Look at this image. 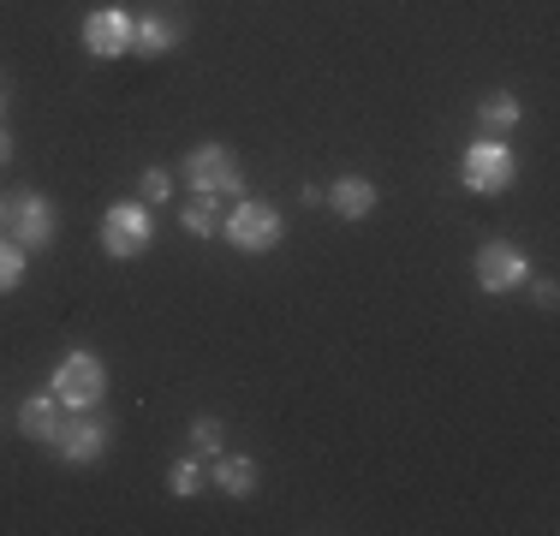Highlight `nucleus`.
Returning a JSON list of instances; mask_svg holds the SVG:
<instances>
[{
    "label": "nucleus",
    "instance_id": "6e6552de",
    "mask_svg": "<svg viewBox=\"0 0 560 536\" xmlns=\"http://www.w3.org/2000/svg\"><path fill=\"white\" fill-rule=\"evenodd\" d=\"M108 441H114V429L102 423V418H90V411H78L72 423L55 429V453H60L66 465H96L102 453H108Z\"/></svg>",
    "mask_w": 560,
    "mask_h": 536
},
{
    "label": "nucleus",
    "instance_id": "2eb2a0df",
    "mask_svg": "<svg viewBox=\"0 0 560 536\" xmlns=\"http://www.w3.org/2000/svg\"><path fill=\"white\" fill-rule=\"evenodd\" d=\"M179 226H185L191 238H209V233L221 226V203H215V197H191V203L179 209Z\"/></svg>",
    "mask_w": 560,
    "mask_h": 536
},
{
    "label": "nucleus",
    "instance_id": "4be33fe9",
    "mask_svg": "<svg viewBox=\"0 0 560 536\" xmlns=\"http://www.w3.org/2000/svg\"><path fill=\"white\" fill-rule=\"evenodd\" d=\"M7 161H12V131L0 126V167H7Z\"/></svg>",
    "mask_w": 560,
    "mask_h": 536
},
{
    "label": "nucleus",
    "instance_id": "39448f33",
    "mask_svg": "<svg viewBox=\"0 0 560 536\" xmlns=\"http://www.w3.org/2000/svg\"><path fill=\"white\" fill-rule=\"evenodd\" d=\"M155 245V221H150V203H114L108 214H102V250H108L114 263H131L143 257V250Z\"/></svg>",
    "mask_w": 560,
    "mask_h": 536
},
{
    "label": "nucleus",
    "instance_id": "0eeeda50",
    "mask_svg": "<svg viewBox=\"0 0 560 536\" xmlns=\"http://www.w3.org/2000/svg\"><path fill=\"white\" fill-rule=\"evenodd\" d=\"M530 280V263H525V250L518 245H506V238H489L483 250H477V287L483 292H518Z\"/></svg>",
    "mask_w": 560,
    "mask_h": 536
},
{
    "label": "nucleus",
    "instance_id": "dca6fc26",
    "mask_svg": "<svg viewBox=\"0 0 560 536\" xmlns=\"http://www.w3.org/2000/svg\"><path fill=\"white\" fill-rule=\"evenodd\" d=\"M203 482H209V477H203V465H197V459H173V465H167V494H179V501H191Z\"/></svg>",
    "mask_w": 560,
    "mask_h": 536
},
{
    "label": "nucleus",
    "instance_id": "f8f14e48",
    "mask_svg": "<svg viewBox=\"0 0 560 536\" xmlns=\"http://www.w3.org/2000/svg\"><path fill=\"white\" fill-rule=\"evenodd\" d=\"M209 482H215L226 501H245V494H257V459H245V453H221Z\"/></svg>",
    "mask_w": 560,
    "mask_h": 536
},
{
    "label": "nucleus",
    "instance_id": "9d476101",
    "mask_svg": "<svg viewBox=\"0 0 560 536\" xmlns=\"http://www.w3.org/2000/svg\"><path fill=\"white\" fill-rule=\"evenodd\" d=\"M185 24L173 19V12H143V19H131V54H143V60H162V54L179 48Z\"/></svg>",
    "mask_w": 560,
    "mask_h": 536
},
{
    "label": "nucleus",
    "instance_id": "f257e3e1",
    "mask_svg": "<svg viewBox=\"0 0 560 536\" xmlns=\"http://www.w3.org/2000/svg\"><path fill=\"white\" fill-rule=\"evenodd\" d=\"M221 233H226V245L245 250V257H269L280 238H287V221H280V209H275V203L238 197V203L221 214Z\"/></svg>",
    "mask_w": 560,
    "mask_h": 536
},
{
    "label": "nucleus",
    "instance_id": "412c9836",
    "mask_svg": "<svg viewBox=\"0 0 560 536\" xmlns=\"http://www.w3.org/2000/svg\"><path fill=\"white\" fill-rule=\"evenodd\" d=\"M328 203V185H304V209H323Z\"/></svg>",
    "mask_w": 560,
    "mask_h": 536
},
{
    "label": "nucleus",
    "instance_id": "f03ea898",
    "mask_svg": "<svg viewBox=\"0 0 560 536\" xmlns=\"http://www.w3.org/2000/svg\"><path fill=\"white\" fill-rule=\"evenodd\" d=\"M55 233H60V214H55V203H48V197H36V191L7 197V226H0V238H12L24 257H36V250H55Z\"/></svg>",
    "mask_w": 560,
    "mask_h": 536
},
{
    "label": "nucleus",
    "instance_id": "a211bd4d",
    "mask_svg": "<svg viewBox=\"0 0 560 536\" xmlns=\"http://www.w3.org/2000/svg\"><path fill=\"white\" fill-rule=\"evenodd\" d=\"M138 191H143V203H167V197H173V173L167 167H143Z\"/></svg>",
    "mask_w": 560,
    "mask_h": 536
},
{
    "label": "nucleus",
    "instance_id": "6ab92c4d",
    "mask_svg": "<svg viewBox=\"0 0 560 536\" xmlns=\"http://www.w3.org/2000/svg\"><path fill=\"white\" fill-rule=\"evenodd\" d=\"M191 447L197 453H221V418H197L191 423Z\"/></svg>",
    "mask_w": 560,
    "mask_h": 536
},
{
    "label": "nucleus",
    "instance_id": "7ed1b4c3",
    "mask_svg": "<svg viewBox=\"0 0 560 536\" xmlns=\"http://www.w3.org/2000/svg\"><path fill=\"white\" fill-rule=\"evenodd\" d=\"M48 382H55L48 394H55L60 406H72V411H96V406H102V394H108V364H102L96 352H66Z\"/></svg>",
    "mask_w": 560,
    "mask_h": 536
},
{
    "label": "nucleus",
    "instance_id": "aec40b11",
    "mask_svg": "<svg viewBox=\"0 0 560 536\" xmlns=\"http://www.w3.org/2000/svg\"><path fill=\"white\" fill-rule=\"evenodd\" d=\"M530 292H537V304H542V311H555V299H560V287H555V280H549V275H542V280H530Z\"/></svg>",
    "mask_w": 560,
    "mask_h": 536
},
{
    "label": "nucleus",
    "instance_id": "9b49d317",
    "mask_svg": "<svg viewBox=\"0 0 560 536\" xmlns=\"http://www.w3.org/2000/svg\"><path fill=\"white\" fill-rule=\"evenodd\" d=\"M376 185L364 179V173H346V179H335V191H328V209L340 214V221H364L370 209H376Z\"/></svg>",
    "mask_w": 560,
    "mask_h": 536
},
{
    "label": "nucleus",
    "instance_id": "f3484780",
    "mask_svg": "<svg viewBox=\"0 0 560 536\" xmlns=\"http://www.w3.org/2000/svg\"><path fill=\"white\" fill-rule=\"evenodd\" d=\"M24 280V250L12 238H0V292H12Z\"/></svg>",
    "mask_w": 560,
    "mask_h": 536
},
{
    "label": "nucleus",
    "instance_id": "423d86ee",
    "mask_svg": "<svg viewBox=\"0 0 560 536\" xmlns=\"http://www.w3.org/2000/svg\"><path fill=\"white\" fill-rule=\"evenodd\" d=\"M185 185H191L197 197H215V203H226V197L245 191V173H238V161L221 150V143H197L191 155H185Z\"/></svg>",
    "mask_w": 560,
    "mask_h": 536
},
{
    "label": "nucleus",
    "instance_id": "20e7f679",
    "mask_svg": "<svg viewBox=\"0 0 560 536\" xmlns=\"http://www.w3.org/2000/svg\"><path fill=\"white\" fill-rule=\"evenodd\" d=\"M513 179H518V155L506 150L501 138H477L471 150L459 155V185L477 197H501Z\"/></svg>",
    "mask_w": 560,
    "mask_h": 536
},
{
    "label": "nucleus",
    "instance_id": "ddd939ff",
    "mask_svg": "<svg viewBox=\"0 0 560 536\" xmlns=\"http://www.w3.org/2000/svg\"><path fill=\"white\" fill-rule=\"evenodd\" d=\"M19 429L31 441H55V429H60V399L55 394H31L19 406Z\"/></svg>",
    "mask_w": 560,
    "mask_h": 536
},
{
    "label": "nucleus",
    "instance_id": "b1692460",
    "mask_svg": "<svg viewBox=\"0 0 560 536\" xmlns=\"http://www.w3.org/2000/svg\"><path fill=\"white\" fill-rule=\"evenodd\" d=\"M0 107H7V78H0Z\"/></svg>",
    "mask_w": 560,
    "mask_h": 536
},
{
    "label": "nucleus",
    "instance_id": "1a4fd4ad",
    "mask_svg": "<svg viewBox=\"0 0 560 536\" xmlns=\"http://www.w3.org/2000/svg\"><path fill=\"white\" fill-rule=\"evenodd\" d=\"M84 48L96 54V60H119V54H131V12L126 7H102L84 19Z\"/></svg>",
    "mask_w": 560,
    "mask_h": 536
},
{
    "label": "nucleus",
    "instance_id": "5701e85b",
    "mask_svg": "<svg viewBox=\"0 0 560 536\" xmlns=\"http://www.w3.org/2000/svg\"><path fill=\"white\" fill-rule=\"evenodd\" d=\"M0 226H7V197H0Z\"/></svg>",
    "mask_w": 560,
    "mask_h": 536
},
{
    "label": "nucleus",
    "instance_id": "4468645a",
    "mask_svg": "<svg viewBox=\"0 0 560 536\" xmlns=\"http://www.w3.org/2000/svg\"><path fill=\"white\" fill-rule=\"evenodd\" d=\"M518 119H525V107H518V96H506V90L483 96V107H477V126H483V138H506Z\"/></svg>",
    "mask_w": 560,
    "mask_h": 536
}]
</instances>
